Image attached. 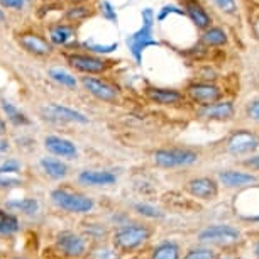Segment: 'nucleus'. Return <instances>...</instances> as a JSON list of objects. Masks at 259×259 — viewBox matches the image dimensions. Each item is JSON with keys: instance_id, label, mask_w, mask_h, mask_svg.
<instances>
[{"instance_id": "nucleus-1", "label": "nucleus", "mask_w": 259, "mask_h": 259, "mask_svg": "<svg viewBox=\"0 0 259 259\" xmlns=\"http://www.w3.org/2000/svg\"><path fill=\"white\" fill-rule=\"evenodd\" d=\"M154 236V229L146 222H125L114 227L110 232V246L120 254V257L138 256L146 249Z\"/></svg>"}, {"instance_id": "nucleus-2", "label": "nucleus", "mask_w": 259, "mask_h": 259, "mask_svg": "<svg viewBox=\"0 0 259 259\" xmlns=\"http://www.w3.org/2000/svg\"><path fill=\"white\" fill-rule=\"evenodd\" d=\"M50 200L58 210L70 215H90L95 210V200L73 185H58L50 192Z\"/></svg>"}, {"instance_id": "nucleus-3", "label": "nucleus", "mask_w": 259, "mask_h": 259, "mask_svg": "<svg viewBox=\"0 0 259 259\" xmlns=\"http://www.w3.org/2000/svg\"><path fill=\"white\" fill-rule=\"evenodd\" d=\"M141 17H143V24L136 32L129 34L125 39V45L129 48L131 56L134 58V61L138 65H143V55L148 48L153 46H159V42L153 37V29H154V22H156V14L151 7L143 9L141 12Z\"/></svg>"}, {"instance_id": "nucleus-4", "label": "nucleus", "mask_w": 259, "mask_h": 259, "mask_svg": "<svg viewBox=\"0 0 259 259\" xmlns=\"http://www.w3.org/2000/svg\"><path fill=\"white\" fill-rule=\"evenodd\" d=\"M90 242L78 231H60L53 241V252L61 259H85L89 254Z\"/></svg>"}, {"instance_id": "nucleus-5", "label": "nucleus", "mask_w": 259, "mask_h": 259, "mask_svg": "<svg viewBox=\"0 0 259 259\" xmlns=\"http://www.w3.org/2000/svg\"><path fill=\"white\" fill-rule=\"evenodd\" d=\"M242 241V232L231 224H212L197 234V244L208 247H232Z\"/></svg>"}, {"instance_id": "nucleus-6", "label": "nucleus", "mask_w": 259, "mask_h": 259, "mask_svg": "<svg viewBox=\"0 0 259 259\" xmlns=\"http://www.w3.org/2000/svg\"><path fill=\"white\" fill-rule=\"evenodd\" d=\"M198 151L185 146H173V148H159L153 153L154 164L161 169H178L188 168L198 163Z\"/></svg>"}, {"instance_id": "nucleus-7", "label": "nucleus", "mask_w": 259, "mask_h": 259, "mask_svg": "<svg viewBox=\"0 0 259 259\" xmlns=\"http://www.w3.org/2000/svg\"><path fill=\"white\" fill-rule=\"evenodd\" d=\"M66 61L73 70L85 76L105 75L115 65V61L105 60V58L97 55H90V53H68Z\"/></svg>"}, {"instance_id": "nucleus-8", "label": "nucleus", "mask_w": 259, "mask_h": 259, "mask_svg": "<svg viewBox=\"0 0 259 259\" xmlns=\"http://www.w3.org/2000/svg\"><path fill=\"white\" fill-rule=\"evenodd\" d=\"M259 149V136L252 131L237 129L226 141V151L231 156H251Z\"/></svg>"}, {"instance_id": "nucleus-9", "label": "nucleus", "mask_w": 259, "mask_h": 259, "mask_svg": "<svg viewBox=\"0 0 259 259\" xmlns=\"http://www.w3.org/2000/svg\"><path fill=\"white\" fill-rule=\"evenodd\" d=\"M81 87L97 100L105 102V104H117L120 100V90L110 81L97 76H83Z\"/></svg>"}, {"instance_id": "nucleus-10", "label": "nucleus", "mask_w": 259, "mask_h": 259, "mask_svg": "<svg viewBox=\"0 0 259 259\" xmlns=\"http://www.w3.org/2000/svg\"><path fill=\"white\" fill-rule=\"evenodd\" d=\"M219 187L221 185L213 177H195L185 183V192L193 198L208 202L219 197Z\"/></svg>"}, {"instance_id": "nucleus-11", "label": "nucleus", "mask_w": 259, "mask_h": 259, "mask_svg": "<svg viewBox=\"0 0 259 259\" xmlns=\"http://www.w3.org/2000/svg\"><path fill=\"white\" fill-rule=\"evenodd\" d=\"M16 41L24 51L36 58H48L53 55V45L37 32H21L17 34Z\"/></svg>"}, {"instance_id": "nucleus-12", "label": "nucleus", "mask_w": 259, "mask_h": 259, "mask_svg": "<svg viewBox=\"0 0 259 259\" xmlns=\"http://www.w3.org/2000/svg\"><path fill=\"white\" fill-rule=\"evenodd\" d=\"M187 97L193 104H198L200 107L215 104V102L221 100L222 90L219 87H215L213 83L207 81H195L190 83L187 87Z\"/></svg>"}, {"instance_id": "nucleus-13", "label": "nucleus", "mask_w": 259, "mask_h": 259, "mask_svg": "<svg viewBox=\"0 0 259 259\" xmlns=\"http://www.w3.org/2000/svg\"><path fill=\"white\" fill-rule=\"evenodd\" d=\"M76 182L87 188H105L115 185L117 175L109 169H83L76 175Z\"/></svg>"}, {"instance_id": "nucleus-14", "label": "nucleus", "mask_w": 259, "mask_h": 259, "mask_svg": "<svg viewBox=\"0 0 259 259\" xmlns=\"http://www.w3.org/2000/svg\"><path fill=\"white\" fill-rule=\"evenodd\" d=\"M42 114L53 122H68V124H89L90 122L85 114L61 104H48L42 109Z\"/></svg>"}, {"instance_id": "nucleus-15", "label": "nucleus", "mask_w": 259, "mask_h": 259, "mask_svg": "<svg viewBox=\"0 0 259 259\" xmlns=\"http://www.w3.org/2000/svg\"><path fill=\"white\" fill-rule=\"evenodd\" d=\"M45 148L51 156L60 158L63 161H71L78 158V148L73 141L61 138V136H46L45 138Z\"/></svg>"}, {"instance_id": "nucleus-16", "label": "nucleus", "mask_w": 259, "mask_h": 259, "mask_svg": "<svg viewBox=\"0 0 259 259\" xmlns=\"http://www.w3.org/2000/svg\"><path fill=\"white\" fill-rule=\"evenodd\" d=\"M217 182L219 185H224L226 188L234 190H244L252 187L257 182L256 175L247 173V171H239V169H222L217 173Z\"/></svg>"}, {"instance_id": "nucleus-17", "label": "nucleus", "mask_w": 259, "mask_h": 259, "mask_svg": "<svg viewBox=\"0 0 259 259\" xmlns=\"http://www.w3.org/2000/svg\"><path fill=\"white\" fill-rule=\"evenodd\" d=\"M146 97L153 104L163 105V107H178L187 100V95L175 89H159V87H148L144 90Z\"/></svg>"}, {"instance_id": "nucleus-18", "label": "nucleus", "mask_w": 259, "mask_h": 259, "mask_svg": "<svg viewBox=\"0 0 259 259\" xmlns=\"http://www.w3.org/2000/svg\"><path fill=\"white\" fill-rule=\"evenodd\" d=\"M234 114H236V107L232 102L219 100L215 104L200 107L197 110V117L203 120H231Z\"/></svg>"}, {"instance_id": "nucleus-19", "label": "nucleus", "mask_w": 259, "mask_h": 259, "mask_svg": "<svg viewBox=\"0 0 259 259\" xmlns=\"http://www.w3.org/2000/svg\"><path fill=\"white\" fill-rule=\"evenodd\" d=\"M39 168L45 173V177L53 180V182H65L71 171L66 161L55 158V156H45V158L39 159Z\"/></svg>"}, {"instance_id": "nucleus-20", "label": "nucleus", "mask_w": 259, "mask_h": 259, "mask_svg": "<svg viewBox=\"0 0 259 259\" xmlns=\"http://www.w3.org/2000/svg\"><path fill=\"white\" fill-rule=\"evenodd\" d=\"M80 232L87 237V241L90 244H97V242L109 241L112 229L100 221H87V222H83Z\"/></svg>"}, {"instance_id": "nucleus-21", "label": "nucleus", "mask_w": 259, "mask_h": 259, "mask_svg": "<svg viewBox=\"0 0 259 259\" xmlns=\"http://www.w3.org/2000/svg\"><path fill=\"white\" fill-rule=\"evenodd\" d=\"M182 246L177 241L166 239V241H161L151 247L146 259H182Z\"/></svg>"}, {"instance_id": "nucleus-22", "label": "nucleus", "mask_w": 259, "mask_h": 259, "mask_svg": "<svg viewBox=\"0 0 259 259\" xmlns=\"http://www.w3.org/2000/svg\"><path fill=\"white\" fill-rule=\"evenodd\" d=\"M21 219L19 215L0 207V241H7L21 232Z\"/></svg>"}, {"instance_id": "nucleus-23", "label": "nucleus", "mask_w": 259, "mask_h": 259, "mask_svg": "<svg viewBox=\"0 0 259 259\" xmlns=\"http://www.w3.org/2000/svg\"><path fill=\"white\" fill-rule=\"evenodd\" d=\"M6 208L9 212L16 213V215H24V217H36L39 213L41 205L36 198L26 197V198H12L6 202Z\"/></svg>"}, {"instance_id": "nucleus-24", "label": "nucleus", "mask_w": 259, "mask_h": 259, "mask_svg": "<svg viewBox=\"0 0 259 259\" xmlns=\"http://www.w3.org/2000/svg\"><path fill=\"white\" fill-rule=\"evenodd\" d=\"M185 6V14L190 17V21H192L195 26L198 29H208L210 24H212V17L208 16L207 11L202 7V4L198 2V0H185L183 2Z\"/></svg>"}, {"instance_id": "nucleus-25", "label": "nucleus", "mask_w": 259, "mask_h": 259, "mask_svg": "<svg viewBox=\"0 0 259 259\" xmlns=\"http://www.w3.org/2000/svg\"><path fill=\"white\" fill-rule=\"evenodd\" d=\"M50 42L53 46H68L75 37V27L70 24H55L48 31Z\"/></svg>"}, {"instance_id": "nucleus-26", "label": "nucleus", "mask_w": 259, "mask_h": 259, "mask_svg": "<svg viewBox=\"0 0 259 259\" xmlns=\"http://www.w3.org/2000/svg\"><path fill=\"white\" fill-rule=\"evenodd\" d=\"M0 109H2L4 115H6L7 122H11L12 125L16 127H26V125H31V119L24 114V112L16 107L14 104H11L9 100L2 99L0 100Z\"/></svg>"}, {"instance_id": "nucleus-27", "label": "nucleus", "mask_w": 259, "mask_h": 259, "mask_svg": "<svg viewBox=\"0 0 259 259\" xmlns=\"http://www.w3.org/2000/svg\"><path fill=\"white\" fill-rule=\"evenodd\" d=\"M85 259H122L120 254L110 246V242H97L90 244L89 254Z\"/></svg>"}, {"instance_id": "nucleus-28", "label": "nucleus", "mask_w": 259, "mask_h": 259, "mask_svg": "<svg viewBox=\"0 0 259 259\" xmlns=\"http://www.w3.org/2000/svg\"><path fill=\"white\" fill-rule=\"evenodd\" d=\"M48 75L53 81H56L58 85L65 87V89H76L78 85V80L75 78V75H71L70 71L63 70V68H50V71H48Z\"/></svg>"}, {"instance_id": "nucleus-29", "label": "nucleus", "mask_w": 259, "mask_h": 259, "mask_svg": "<svg viewBox=\"0 0 259 259\" xmlns=\"http://www.w3.org/2000/svg\"><path fill=\"white\" fill-rule=\"evenodd\" d=\"M182 259H221L219 252L208 246H193L183 252Z\"/></svg>"}, {"instance_id": "nucleus-30", "label": "nucleus", "mask_w": 259, "mask_h": 259, "mask_svg": "<svg viewBox=\"0 0 259 259\" xmlns=\"http://www.w3.org/2000/svg\"><path fill=\"white\" fill-rule=\"evenodd\" d=\"M134 212L143 219H148V221H161L164 219V212L158 207L151 203H146V202H139L134 205Z\"/></svg>"}, {"instance_id": "nucleus-31", "label": "nucleus", "mask_w": 259, "mask_h": 259, "mask_svg": "<svg viewBox=\"0 0 259 259\" xmlns=\"http://www.w3.org/2000/svg\"><path fill=\"white\" fill-rule=\"evenodd\" d=\"M202 41L207 46H222L227 42V34L221 27H208V29H205Z\"/></svg>"}, {"instance_id": "nucleus-32", "label": "nucleus", "mask_w": 259, "mask_h": 259, "mask_svg": "<svg viewBox=\"0 0 259 259\" xmlns=\"http://www.w3.org/2000/svg\"><path fill=\"white\" fill-rule=\"evenodd\" d=\"M95 14L94 9L87 7V6H73L65 12V19L70 22H83L85 19L92 17Z\"/></svg>"}, {"instance_id": "nucleus-33", "label": "nucleus", "mask_w": 259, "mask_h": 259, "mask_svg": "<svg viewBox=\"0 0 259 259\" xmlns=\"http://www.w3.org/2000/svg\"><path fill=\"white\" fill-rule=\"evenodd\" d=\"M81 46L85 48V50H89V53L92 55H109V53L115 51L117 48H119V45L117 42H110V45H100L99 41H94V39H87V41L81 42Z\"/></svg>"}, {"instance_id": "nucleus-34", "label": "nucleus", "mask_w": 259, "mask_h": 259, "mask_svg": "<svg viewBox=\"0 0 259 259\" xmlns=\"http://www.w3.org/2000/svg\"><path fill=\"white\" fill-rule=\"evenodd\" d=\"M21 171H22V164L14 158H9L0 163V177H16Z\"/></svg>"}, {"instance_id": "nucleus-35", "label": "nucleus", "mask_w": 259, "mask_h": 259, "mask_svg": "<svg viewBox=\"0 0 259 259\" xmlns=\"http://www.w3.org/2000/svg\"><path fill=\"white\" fill-rule=\"evenodd\" d=\"M100 12H102V17L105 21H109L112 24H117V12H115V7L112 6L109 0H102L100 2Z\"/></svg>"}, {"instance_id": "nucleus-36", "label": "nucleus", "mask_w": 259, "mask_h": 259, "mask_svg": "<svg viewBox=\"0 0 259 259\" xmlns=\"http://www.w3.org/2000/svg\"><path fill=\"white\" fill-rule=\"evenodd\" d=\"M212 2L221 9L224 14H229V16L237 14V2L236 0H212Z\"/></svg>"}, {"instance_id": "nucleus-37", "label": "nucleus", "mask_w": 259, "mask_h": 259, "mask_svg": "<svg viewBox=\"0 0 259 259\" xmlns=\"http://www.w3.org/2000/svg\"><path fill=\"white\" fill-rule=\"evenodd\" d=\"M249 12H252V16L249 17V24H251V29H252V34H254V37L259 41V7H256L252 4V7L249 6L247 9Z\"/></svg>"}, {"instance_id": "nucleus-38", "label": "nucleus", "mask_w": 259, "mask_h": 259, "mask_svg": "<svg viewBox=\"0 0 259 259\" xmlns=\"http://www.w3.org/2000/svg\"><path fill=\"white\" fill-rule=\"evenodd\" d=\"M22 182L16 177H0V192H7V190L19 188Z\"/></svg>"}, {"instance_id": "nucleus-39", "label": "nucleus", "mask_w": 259, "mask_h": 259, "mask_svg": "<svg viewBox=\"0 0 259 259\" xmlns=\"http://www.w3.org/2000/svg\"><path fill=\"white\" fill-rule=\"evenodd\" d=\"M31 0H0V7L11 9V11H22Z\"/></svg>"}, {"instance_id": "nucleus-40", "label": "nucleus", "mask_w": 259, "mask_h": 259, "mask_svg": "<svg viewBox=\"0 0 259 259\" xmlns=\"http://www.w3.org/2000/svg\"><path fill=\"white\" fill-rule=\"evenodd\" d=\"M246 114H247L249 119L259 124V100H254V102H251V104L247 105Z\"/></svg>"}, {"instance_id": "nucleus-41", "label": "nucleus", "mask_w": 259, "mask_h": 259, "mask_svg": "<svg viewBox=\"0 0 259 259\" xmlns=\"http://www.w3.org/2000/svg\"><path fill=\"white\" fill-rule=\"evenodd\" d=\"M242 163H244V166H247V168L259 171V154H256V156H249V158L244 159Z\"/></svg>"}, {"instance_id": "nucleus-42", "label": "nucleus", "mask_w": 259, "mask_h": 259, "mask_svg": "<svg viewBox=\"0 0 259 259\" xmlns=\"http://www.w3.org/2000/svg\"><path fill=\"white\" fill-rule=\"evenodd\" d=\"M9 148H11V143H9L7 138H0V156L6 154Z\"/></svg>"}, {"instance_id": "nucleus-43", "label": "nucleus", "mask_w": 259, "mask_h": 259, "mask_svg": "<svg viewBox=\"0 0 259 259\" xmlns=\"http://www.w3.org/2000/svg\"><path fill=\"white\" fill-rule=\"evenodd\" d=\"M7 136V120L0 115V138H6Z\"/></svg>"}, {"instance_id": "nucleus-44", "label": "nucleus", "mask_w": 259, "mask_h": 259, "mask_svg": "<svg viewBox=\"0 0 259 259\" xmlns=\"http://www.w3.org/2000/svg\"><path fill=\"white\" fill-rule=\"evenodd\" d=\"M252 252H254V256H256V259H259V237L252 244Z\"/></svg>"}, {"instance_id": "nucleus-45", "label": "nucleus", "mask_w": 259, "mask_h": 259, "mask_svg": "<svg viewBox=\"0 0 259 259\" xmlns=\"http://www.w3.org/2000/svg\"><path fill=\"white\" fill-rule=\"evenodd\" d=\"M6 22V14H4V9L0 7V24H4Z\"/></svg>"}, {"instance_id": "nucleus-46", "label": "nucleus", "mask_w": 259, "mask_h": 259, "mask_svg": "<svg viewBox=\"0 0 259 259\" xmlns=\"http://www.w3.org/2000/svg\"><path fill=\"white\" fill-rule=\"evenodd\" d=\"M70 2H73V4H75V6H81V4L89 2V0H70Z\"/></svg>"}, {"instance_id": "nucleus-47", "label": "nucleus", "mask_w": 259, "mask_h": 259, "mask_svg": "<svg viewBox=\"0 0 259 259\" xmlns=\"http://www.w3.org/2000/svg\"><path fill=\"white\" fill-rule=\"evenodd\" d=\"M122 259H143V257H141V254H138V256H129V257H122Z\"/></svg>"}, {"instance_id": "nucleus-48", "label": "nucleus", "mask_w": 259, "mask_h": 259, "mask_svg": "<svg viewBox=\"0 0 259 259\" xmlns=\"http://www.w3.org/2000/svg\"><path fill=\"white\" fill-rule=\"evenodd\" d=\"M9 259H27V257H22V256H12V257H9Z\"/></svg>"}, {"instance_id": "nucleus-49", "label": "nucleus", "mask_w": 259, "mask_h": 259, "mask_svg": "<svg viewBox=\"0 0 259 259\" xmlns=\"http://www.w3.org/2000/svg\"><path fill=\"white\" fill-rule=\"evenodd\" d=\"M50 2H53V0H50Z\"/></svg>"}, {"instance_id": "nucleus-50", "label": "nucleus", "mask_w": 259, "mask_h": 259, "mask_svg": "<svg viewBox=\"0 0 259 259\" xmlns=\"http://www.w3.org/2000/svg\"><path fill=\"white\" fill-rule=\"evenodd\" d=\"M0 259H2V257H0Z\"/></svg>"}]
</instances>
